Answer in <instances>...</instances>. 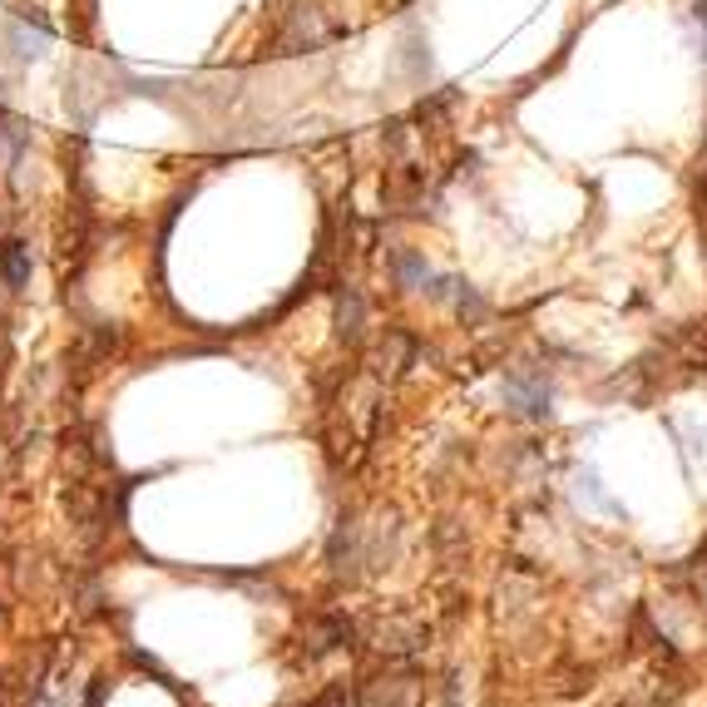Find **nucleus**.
<instances>
[{"label":"nucleus","mask_w":707,"mask_h":707,"mask_svg":"<svg viewBox=\"0 0 707 707\" xmlns=\"http://www.w3.org/2000/svg\"><path fill=\"white\" fill-rule=\"evenodd\" d=\"M697 25H703V54H707V11H697Z\"/></svg>","instance_id":"f257e3e1"}]
</instances>
